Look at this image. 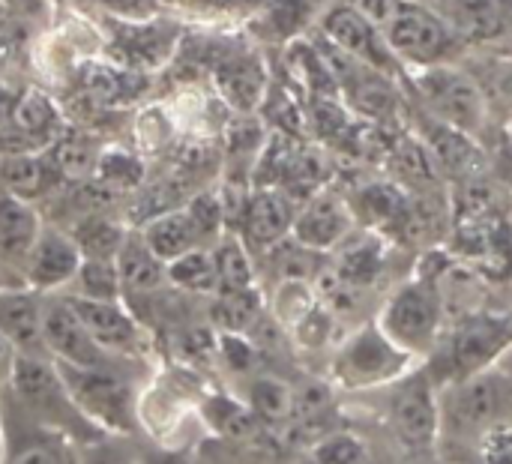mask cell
Segmentation results:
<instances>
[{
  "label": "cell",
  "instance_id": "cell-31",
  "mask_svg": "<svg viewBox=\"0 0 512 464\" xmlns=\"http://www.w3.org/2000/svg\"><path fill=\"white\" fill-rule=\"evenodd\" d=\"M306 464H372V453L363 438L351 432H330L309 447Z\"/></svg>",
  "mask_w": 512,
  "mask_h": 464
},
{
  "label": "cell",
  "instance_id": "cell-40",
  "mask_svg": "<svg viewBox=\"0 0 512 464\" xmlns=\"http://www.w3.org/2000/svg\"><path fill=\"white\" fill-rule=\"evenodd\" d=\"M435 464H477V453L474 447H456V444H447V450L438 456Z\"/></svg>",
  "mask_w": 512,
  "mask_h": 464
},
{
  "label": "cell",
  "instance_id": "cell-13",
  "mask_svg": "<svg viewBox=\"0 0 512 464\" xmlns=\"http://www.w3.org/2000/svg\"><path fill=\"white\" fill-rule=\"evenodd\" d=\"M63 297L81 318L90 339L105 354L123 357V360H138V363L150 360V333H147L144 321L129 309L126 300H84V297H72V294H63Z\"/></svg>",
  "mask_w": 512,
  "mask_h": 464
},
{
  "label": "cell",
  "instance_id": "cell-32",
  "mask_svg": "<svg viewBox=\"0 0 512 464\" xmlns=\"http://www.w3.org/2000/svg\"><path fill=\"white\" fill-rule=\"evenodd\" d=\"M93 174H96L102 183L114 186V189H132V186H138V183L144 180V162H141L135 153L114 147V150L99 153Z\"/></svg>",
  "mask_w": 512,
  "mask_h": 464
},
{
  "label": "cell",
  "instance_id": "cell-11",
  "mask_svg": "<svg viewBox=\"0 0 512 464\" xmlns=\"http://www.w3.org/2000/svg\"><path fill=\"white\" fill-rule=\"evenodd\" d=\"M0 464H87L66 435L30 420L0 387Z\"/></svg>",
  "mask_w": 512,
  "mask_h": 464
},
{
  "label": "cell",
  "instance_id": "cell-30",
  "mask_svg": "<svg viewBox=\"0 0 512 464\" xmlns=\"http://www.w3.org/2000/svg\"><path fill=\"white\" fill-rule=\"evenodd\" d=\"M69 234L75 237L84 258H105V261H114L126 240V228H120L102 216H90V219L78 222Z\"/></svg>",
  "mask_w": 512,
  "mask_h": 464
},
{
  "label": "cell",
  "instance_id": "cell-9",
  "mask_svg": "<svg viewBox=\"0 0 512 464\" xmlns=\"http://www.w3.org/2000/svg\"><path fill=\"white\" fill-rule=\"evenodd\" d=\"M414 360L375 321L342 342L333 357V381L348 393L390 387L414 369Z\"/></svg>",
  "mask_w": 512,
  "mask_h": 464
},
{
  "label": "cell",
  "instance_id": "cell-44",
  "mask_svg": "<svg viewBox=\"0 0 512 464\" xmlns=\"http://www.w3.org/2000/svg\"><path fill=\"white\" fill-rule=\"evenodd\" d=\"M0 285H3V282H0Z\"/></svg>",
  "mask_w": 512,
  "mask_h": 464
},
{
  "label": "cell",
  "instance_id": "cell-6",
  "mask_svg": "<svg viewBox=\"0 0 512 464\" xmlns=\"http://www.w3.org/2000/svg\"><path fill=\"white\" fill-rule=\"evenodd\" d=\"M378 327L411 357H432L447 330V303L438 273H417L384 303Z\"/></svg>",
  "mask_w": 512,
  "mask_h": 464
},
{
  "label": "cell",
  "instance_id": "cell-16",
  "mask_svg": "<svg viewBox=\"0 0 512 464\" xmlns=\"http://www.w3.org/2000/svg\"><path fill=\"white\" fill-rule=\"evenodd\" d=\"M354 222H357V216H354L348 198H342L333 189H318L315 195L300 201L291 237L300 246L324 255V252L339 249L351 237Z\"/></svg>",
  "mask_w": 512,
  "mask_h": 464
},
{
  "label": "cell",
  "instance_id": "cell-2",
  "mask_svg": "<svg viewBox=\"0 0 512 464\" xmlns=\"http://www.w3.org/2000/svg\"><path fill=\"white\" fill-rule=\"evenodd\" d=\"M3 390L30 420L66 435L81 450L108 441V435L75 405L51 357H15Z\"/></svg>",
  "mask_w": 512,
  "mask_h": 464
},
{
  "label": "cell",
  "instance_id": "cell-8",
  "mask_svg": "<svg viewBox=\"0 0 512 464\" xmlns=\"http://www.w3.org/2000/svg\"><path fill=\"white\" fill-rule=\"evenodd\" d=\"M186 30V21L174 12L150 21H117L102 15V54L126 72L150 75L171 66Z\"/></svg>",
  "mask_w": 512,
  "mask_h": 464
},
{
  "label": "cell",
  "instance_id": "cell-1",
  "mask_svg": "<svg viewBox=\"0 0 512 464\" xmlns=\"http://www.w3.org/2000/svg\"><path fill=\"white\" fill-rule=\"evenodd\" d=\"M75 405L108 438L141 435V396L147 387V363L111 360L105 366H66L54 363Z\"/></svg>",
  "mask_w": 512,
  "mask_h": 464
},
{
  "label": "cell",
  "instance_id": "cell-26",
  "mask_svg": "<svg viewBox=\"0 0 512 464\" xmlns=\"http://www.w3.org/2000/svg\"><path fill=\"white\" fill-rule=\"evenodd\" d=\"M165 273H168V285L189 297H216V291H219L216 264H213L210 249H192V252L168 261Z\"/></svg>",
  "mask_w": 512,
  "mask_h": 464
},
{
  "label": "cell",
  "instance_id": "cell-22",
  "mask_svg": "<svg viewBox=\"0 0 512 464\" xmlns=\"http://www.w3.org/2000/svg\"><path fill=\"white\" fill-rule=\"evenodd\" d=\"M117 264V273H120V285H123V300H132V297H153L168 285V273H165V264L147 249L144 237L138 231H126V240L114 258Z\"/></svg>",
  "mask_w": 512,
  "mask_h": 464
},
{
  "label": "cell",
  "instance_id": "cell-36",
  "mask_svg": "<svg viewBox=\"0 0 512 464\" xmlns=\"http://www.w3.org/2000/svg\"><path fill=\"white\" fill-rule=\"evenodd\" d=\"M477 464H512V429H498L477 447Z\"/></svg>",
  "mask_w": 512,
  "mask_h": 464
},
{
  "label": "cell",
  "instance_id": "cell-5",
  "mask_svg": "<svg viewBox=\"0 0 512 464\" xmlns=\"http://www.w3.org/2000/svg\"><path fill=\"white\" fill-rule=\"evenodd\" d=\"M402 81L408 84L414 105H420L435 120L471 135L474 141H480L495 120L477 78L453 63L420 66L408 75L402 72Z\"/></svg>",
  "mask_w": 512,
  "mask_h": 464
},
{
  "label": "cell",
  "instance_id": "cell-43",
  "mask_svg": "<svg viewBox=\"0 0 512 464\" xmlns=\"http://www.w3.org/2000/svg\"><path fill=\"white\" fill-rule=\"evenodd\" d=\"M504 369H507V372H510V375H512V366H510V363H504Z\"/></svg>",
  "mask_w": 512,
  "mask_h": 464
},
{
  "label": "cell",
  "instance_id": "cell-27",
  "mask_svg": "<svg viewBox=\"0 0 512 464\" xmlns=\"http://www.w3.org/2000/svg\"><path fill=\"white\" fill-rule=\"evenodd\" d=\"M210 300H213L210 303V318H213V324L222 327V333L246 336L264 318V300H261L258 288L228 291V294H216Z\"/></svg>",
  "mask_w": 512,
  "mask_h": 464
},
{
  "label": "cell",
  "instance_id": "cell-39",
  "mask_svg": "<svg viewBox=\"0 0 512 464\" xmlns=\"http://www.w3.org/2000/svg\"><path fill=\"white\" fill-rule=\"evenodd\" d=\"M111 441H114V438H108V441L99 444V447L84 450L87 464H129V459H120V453H117V447H114Z\"/></svg>",
  "mask_w": 512,
  "mask_h": 464
},
{
  "label": "cell",
  "instance_id": "cell-18",
  "mask_svg": "<svg viewBox=\"0 0 512 464\" xmlns=\"http://www.w3.org/2000/svg\"><path fill=\"white\" fill-rule=\"evenodd\" d=\"M45 348L54 363H66V366H105L111 360H123L105 354L90 339L81 318L75 315V309L63 294L45 297Z\"/></svg>",
  "mask_w": 512,
  "mask_h": 464
},
{
  "label": "cell",
  "instance_id": "cell-15",
  "mask_svg": "<svg viewBox=\"0 0 512 464\" xmlns=\"http://www.w3.org/2000/svg\"><path fill=\"white\" fill-rule=\"evenodd\" d=\"M84 255L66 228L42 222V231L24 264V285L39 294H63L78 276Z\"/></svg>",
  "mask_w": 512,
  "mask_h": 464
},
{
  "label": "cell",
  "instance_id": "cell-19",
  "mask_svg": "<svg viewBox=\"0 0 512 464\" xmlns=\"http://www.w3.org/2000/svg\"><path fill=\"white\" fill-rule=\"evenodd\" d=\"M42 231L36 204L0 192V282L24 285L27 255Z\"/></svg>",
  "mask_w": 512,
  "mask_h": 464
},
{
  "label": "cell",
  "instance_id": "cell-17",
  "mask_svg": "<svg viewBox=\"0 0 512 464\" xmlns=\"http://www.w3.org/2000/svg\"><path fill=\"white\" fill-rule=\"evenodd\" d=\"M45 297L27 285H0V339L15 357H48Z\"/></svg>",
  "mask_w": 512,
  "mask_h": 464
},
{
  "label": "cell",
  "instance_id": "cell-10",
  "mask_svg": "<svg viewBox=\"0 0 512 464\" xmlns=\"http://www.w3.org/2000/svg\"><path fill=\"white\" fill-rule=\"evenodd\" d=\"M441 387L426 369H411L387 387V423L411 450H435L441 444Z\"/></svg>",
  "mask_w": 512,
  "mask_h": 464
},
{
  "label": "cell",
  "instance_id": "cell-28",
  "mask_svg": "<svg viewBox=\"0 0 512 464\" xmlns=\"http://www.w3.org/2000/svg\"><path fill=\"white\" fill-rule=\"evenodd\" d=\"M246 408L255 414L261 423H285L297 411V393L276 378H255L249 387Z\"/></svg>",
  "mask_w": 512,
  "mask_h": 464
},
{
  "label": "cell",
  "instance_id": "cell-23",
  "mask_svg": "<svg viewBox=\"0 0 512 464\" xmlns=\"http://www.w3.org/2000/svg\"><path fill=\"white\" fill-rule=\"evenodd\" d=\"M138 234L144 237L147 249L162 261H174L192 249H201L198 243V234L192 228V219L183 207L177 210H165V213H156L153 219H147V225L138 228Z\"/></svg>",
  "mask_w": 512,
  "mask_h": 464
},
{
  "label": "cell",
  "instance_id": "cell-21",
  "mask_svg": "<svg viewBox=\"0 0 512 464\" xmlns=\"http://www.w3.org/2000/svg\"><path fill=\"white\" fill-rule=\"evenodd\" d=\"M63 180L48 150L39 153H3L0 156V192L36 204L51 195Z\"/></svg>",
  "mask_w": 512,
  "mask_h": 464
},
{
  "label": "cell",
  "instance_id": "cell-25",
  "mask_svg": "<svg viewBox=\"0 0 512 464\" xmlns=\"http://www.w3.org/2000/svg\"><path fill=\"white\" fill-rule=\"evenodd\" d=\"M210 252H213L216 279H219V291H216V294L258 288V285H255V264H252V252L246 249V243H243L234 231H225V234H222V240H219Z\"/></svg>",
  "mask_w": 512,
  "mask_h": 464
},
{
  "label": "cell",
  "instance_id": "cell-35",
  "mask_svg": "<svg viewBox=\"0 0 512 464\" xmlns=\"http://www.w3.org/2000/svg\"><path fill=\"white\" fill-rule=\"evenodd\" d=\"M486 102H489V111L492 117L501 111V108H510L512 111V63H495V66H486V75H474Z\"/></svg>",
  "mask_w": 512,
  "mask_h": 464
},
{
  "label": "cell",
  "instance_id": "cell-38",
  "mask_svg": "<svg viewBox=\"0 0 512 464\" xmlns=\"http://www.w3.org/2000/svg\"><path fill=\"white\" fill-rule=\"evenodd\" d=\"M21 90H12L0 81V129H9L15 123V105H18Z\"/></svg>",
  "mask_w": 512,
  "mask_h": 464
},
{
  "label": "cell",
  "instance_id": "cell-7",
  "mask_svg": "<svg viewBox=\"0 0 512 464\" xmlns=\"http://www.w3.org/2000/svg\"><path fill=\"white\" fill-rule=\"evenodd\" d=\"M381 33L396 60L408 69L453 63L465 51V42L429 0H399Z\"/></svg>",
  "mask_w": 512,
  "mask_h": 464
},
{
  "label": "cell",
  "instance_id": "cell-42",
  "mask_svg": "<svg viewBox=\"0 0 512 464\" xmlns=\"http://www.w3.org/2000/svg\"><path fill=\"white\" fill-rule=\"evenodd\" d=\"M0 6H6V9H18V6H21V0H0Z\"/></svg>",
  "mask_w": 512,
  "mask_h": 464
},
{
  "label": "cell",
  "instance_id": "cell-20",
  "mask_svg": "<svg viewBox=\"0 0 512 464\" xmlns=\"http://www.w3.org/2000/svg\"><path fill=\"white\" fill-rule=\"evenodd\" d=\"M456 36L471 42H495L512 36V0H429Z\"/></svg>",
  "mask_w": 512,
  "mask_h": 464
},
{
  "label": "cell",
  "instance_id": "cell-4",
  "mask_svg": "<svg viewBox=\"0 0 512 464\" xmlns=\"http://www.w3.org/2000/svg\"><path fill=\"white\" fill-rule=\"evenodd\" d=\"M512 351V312H468L444 330L426 372L438 387L498 366Z\"/></svg>",
  "mask_w": 512,
  "mask_h": 464
},
{
  "label": "cell",
  "instance_id": "cell-37",
  "mask_svg": "<svg viewBox=\"0 0 512 464\" xmlns=\"http://www.w3.org/2000/svg\"><path fill=\"white\" fill-rule=\"evenodd\" d=\"M129 464H201L195 456H189L186 450H174V447H156L150 453H141Z\"/></svg>",
  "mask_w": 512,
  "mask_h": 464
},
{
  "label": "cell",
  "instance_id": "cell-34",
  "mask_svg": "<svg viewBox=\"0 0 512 464\" xmlns=\"http://www.w3.org/2000/svg\"><path fill=\"white\" fill-rule=\"evenodd\" d=\"M87 6L117 21H150V18L174 12V0H90Z\"/></svg>",
  "mask_w": 512,
  "mask_h": 464
},
{
  "label": "cell",
  "instance_id": "cell-24",
  "mask_svg": "<svg viewBox=\"0 0 512 464\" xmlns=\"http://www.w3.org/2000/svg\"><path fill=\"white\" fill-rule=\"evenodd\" d=\"M315 15V0H267L258 12L246 18V27L255 39L267 42H294L306 21Z\"/></svg>",
  "mask_w": 512,
  "mask_h": 464
},
{
  "label": "cell",
  "instance_id": "cell-41",
  "mask_svg": "<svg viewBox=\"0 0 512 464\" xmlns=\"http://www.w3.org/2000/svg\"><path fill=\"white\" fill-rule=\"evenodd\" d=\"M54 3H60V6H72V9H87V3H90V0H54Z\"/></svg>",
  "mask_w": 512,
  "mask_h": 464
},
{
  "label": "cell",
  "instance_id": "cell-33",
  "mask_svg": "<svg viewBox=\"0 0 512 464\" xmlns=\"http://www.w3.org/2000/svg\"><path fill=\"white\" fill-rule=\"evenodd\" d=\"M267 0H174V15L186 18H228V15H252L264 6Z\"/></svg>",
  "mask_w": 512,
  "mask_h": 464
},
{
  "label": "cell",
  "instance_id": "cell-12",
  "mask_svg": "<svg viewBox=\"0 0 512 464\" xmlns=\"http://www.w3.org/2000/svg\"><path fill=\"white\" fill-rule=\"evenodd\" d=\"M318 36H324L333 48L354 57L357 63H363L369 69H378V72H384L390 78H402V72H405L402 63L396 60V54L390 51L381 27L372 24L348 0H339V3H330L327 9H321Z\"/></svg>",
  "mask_w": 512,
  "mask_h": 464
},
{
  "label": "cell",
  "instance_id": "cell-14",
  "mask_svg": "<svg viewBox=\"0 0 512 464\" xmlns=\"http://www.w3.org/2000/svg\"><path fill=\"white\" fill-rule=\"evenodd\" d=\"M297 207H300V201H294L288 192L273 189V186H258L255 192L246 195V204L234 225V234L246 243L249 252L264 255L291 237Z\"/></svg>",
  "mask_w": 512,
  "mask_h": 464
},
{
  "label": "cell",
  "instance_id": "cell-29",
  "mask_svg": "<svg viewBox=\"0 0 512 464\" xmlns=\"http://www.w3.org/2000/svg\"><path fill=\"white\" fill-rule=\"evenodd\" d=\"M63 294L84 297V300H123L117 264L105 258H84L78 267V276Z\"/></svg>",
  "mask_w": 512,
  "mask_h": 464
},
{
  "label": "cell",
  "instance_id": "cell-3",
  "mask_svg": "<svg viewBox=\"0 0 512 464\" xmlns=\"http://www.w3.org/2000/svg\"><path fill=\"white\" fill-rule=\"evenodd\" d=\"M438 399L444 444L477 447L492 432L512 429V375L504 366L444 384Z\"/></svg>",
  "mask_w": 512,
  "mask_h": 464
}]
</instances>
